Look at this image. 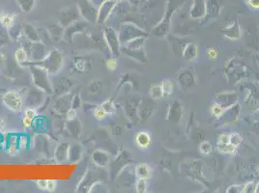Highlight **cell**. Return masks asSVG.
I'll list each match as a JSON object with an SVG mask.
<instances>
[{"label":"cell","instance_id":"cell-1","mask_svg":"<svg viewBox=\"0 0 259 193\" xmlns=\"http://www.w3.org/2000/svg\"><path fill=\"white\" fill-rule=\"evenodd\" d=\"M186 0H168L166 12L163 19L158 23V25L153 28L152 35L157 38H166L172 28V19L173 15L180 10L184 5Z\"/></svg>","mask_w":259,"mask_h":193},{"label":"cell","instance_id":"cell-2","mask_svg":"<svg viewBox=\"0 0 259 193\" xmlns=\"http://www.w3.org/2000/svg\"><path fill=\"white\" fill-rule=\"evenodd\" d=\"M180 168H184L185 175L191 180L201 183L202 186L209 189V183L204 177L203 173V163L201 160L195 159L189 162H182L180 164Z\"/></svg>","mask_w":259,"mask_h":193},{"label":"cell","instance_id":"cell-3","mask_svg":"<svg viewBox=\"0 0 259 193\" xmlns=\"http://www.w3.org/2000/svg\"><path fill=\"white\" fill-rule=\"evenodd\" d=\"M145 42H146V37L136 38L126 43L124 47L121 48V51H123L127 55L131 56L132 58L144 64L147 62V57L144 51Z\"/></svg>","mask_w":259,"mask_h":193},{"label":"cell","instance_id":"cell-4","mask_svg":"<svg viewBox=\"0 0 259 193\" xmlns=\"http://www.w3.org/2000/svg\"><path fill=\"white\" fill-rule=\"evenodd\" d=\"M176 81L180 89L184 92H188L195 89L198 84L196 73L191 67L179 71L176 75Z\"/></svg>","mask_w":259,"mask_h":193},{"label":"cell","instance_id":"cell-5","mask_svg":"<svg viewBox=\"0 0 259 193\" xmlns=\"http://www.w3.org/2000/svg\"><path fill=\"white\" fill-rule=\"evenodd\" d=\"M149 33L146 32L144 29H142L133 24H124L119 33V41L120 44L125 45L126 43L139 38V37H148Z\"/></svg>","mask_w":259,"mask_h":193},{"label":"cell","instance_id":"cell-6","mask_svg":"<svg viewBox=\"0 0 259 193\" xmlns=\"http://www.w3.org/2000/svg\"><path fill=\"white\" fill-rule=\"evenodd\" d=\"M247 71L248 68L239 60L233 58L230 60L229 64L226 67V75L230 81H233L234 83H239L243 79L247 78Z\"/></svg>","mask_w":259,"mask_h":193},{"label":"cell","instance_id":"cell-7","mask_svg":"<svg viewBox=\"0 0 259 193\" xmlns=\"http://www.w3.org/2000/svg\"><path fill=\"white\" fill-rule=\"evenodd\" d=\"M178 158H179V153L165 150L161 160V166L163 167L164 170L168 171L171 175H174L176 165L179 166L180 169V164L182 163V162H178Z\"/></svg>","mask_w":259,"mask_h":193},{"label":"cell","instance_id":"cell-8","mask_svg":"<svg viewBox=\"0 0 259 193\" xmlns=\"http://www.w3.org/2000/svg\"><path fill=\"white\" fill-rule=\"evenodd\" d=\"M215 103L221 106L226 110L239 103V98L236 92L218 93L215 97Z\"/></svg>","mask_w":259,"mask_h":193},{"label":"cell","instance_id":"cell-9","mask_svg":"<svg viewBox=\"0 0 259 193\" xmlns=\"http://www.w3.org/2000/svg\"><path fill=\"white\" fill-rule=\"evenodd\" d=\"M183 115H184V107L182 103L178 100H174L168 108L167 119L174 124H180Z\"/></svg>","mask_w":259,"mask_h":193},{"label":"cell","instance_id":"cell-10","mask_svg":"<svg viewBox=\"0 0 259 193\" xmlns=\"http://www.w3.org/2000/svg\"><path fill=\"white\" fill-rule=\"evenodd\" d=\"M195 113L192 112L190 115V119L187 126V135L191 138L192 140L196 141L197 143H201L204 140L206 133L202 130L201 127H198L195 123Z\"/></svg>","mask_w":259,"mask_h":193},{"label":"cell","instance_id":"cell-11","mask_svg":"<svg viewBox=\"0 0 259 193\" xmlns=\"http://www.w3.org/2000/svg\"><path fill=\"white\" fill-rule=\"evenodd\" d=\"M3 103L9 110L15 112L21 110L23 108L22 97L17 92H7L3 96Z\"/></svg>","mask_w":259,"mask_h":193},{"label":"cell","instance_id":"cell-12","mask_svg":"<svg viewBox=\"0 0 259 193\" xmlns=\"http://www.w3.org/2000/svg\"><path fill=\"white\" fill-rule=\"evenodd\" d=\"M223 7L219 0H209L207 1V12L205 17L202 19V25H206L209 22L216 20L221 14Z\"/></svg>","mask_w":259,"mask_h":193},{"label":"cell","instance_id":"cell-13","mask_svg":"<svg viewBox=\"0 0 259 193\" xmlns=\"http://www.w3.org/2000/svg\"><path fill=\"white\" fill-rule=\"evenodd\" d=\"M207 12V0H193L190 8V18L192 20H202Z\"/></svg>","mask_w":259,"mask_h":193},{"label":"cell","instance_id":"cell-14","mask_svg":"<svg viewBox=\"0 0 259 193\" xmlns=\"http://www.w3.org/2000/svg\"><path fill=\"white\" fill-rule=\"evenodd\" d=\"M156 110V103L153 99H146L143 100L138 108V112L141 120L146 121Z\"/></svg>","mask_w":259,"mask_h":193},{"label":"cell","instance_id":"cell-15","mask_svg":"<svg viewBox=\"0 0 259 193\" xmlns=\"http://www.w3.org/2000/svg\"><path fill=\"white\" fill-rule=\"evenodd\" d=\"M221 32L224 34V36L226 38H228L229 40H231V41H237L242 36L240 25H239L238 21H236V20H234L231 24L227 26L226 28L221 29Z\"/></svg>","mask_w":259,"mask_h":193},{"label":"cell","instance_id":"cell-16","mask_svg":"<svg viewBox=\"0 0 259 193\" xmlns=\"http://www.w3.org/2000/svg\"><path fill=\"white\" fill-rule=\"evenodd\" d=\"M240 110H241V107H240L239 103L232 106L230 109L226 110L224 114L219 119L221 121V124L226 125V124H231V123L235 122L239 117Z\"/></svg>","mask_w":259,"mask_h":193},{"label":"cell","instance_id":"cell-17","mask_svg":"<svg viewBox=\"0 0 259 193\" xmlns=\"http://www.w3.org/2000/svg\"><path fill=\"white\" fill-rule=\"evenodd\" d=\"M167 37H168V40L170 41V44H171V47L173 49V53L177 55L182 56L183 51L189 42L186 39L180 38L176 35H171V36L168 35Z\"/></svg>","mask_w":259,"mask_h":193},{"label":"cell","instance_id":"cell-18","mask_svg":"<svg viewBox=\"0 0 259 193\" xmlns=\"http://www.w3.org/2000/svg\"><path fill=\"white\" fill-rule=\"evenodd\" d=\"M106 37L109 42V46L113 52L114 55H120V41H119V36L116 34L115 31L112 28H109L106 30Z\"/></svg>","mask_w":259,"mask_h":193},{"label":"cell","instance_id":"cell-19","mask_svg":"<svg viewBox=\"0 0 259 193\" xmlns=\"http://www.w3.org/2000/svg\"><path fill=\"white\" fill-rule=\"evenodd\" d=\"M198 56H199L198 46L193 42H189L183 51L182 57L188 62H194L197 60Z\"/></svg>","mask_w":259,"mask_h":193},{"label":"cell","instance_id":"cell-20","mask_svg":"<svg viewBox=\"0 0 259 193\" xmlns=\"http://www.w3.org/2000/svg\"><path fill=\"white\" fill-rule=\"evenodd\" d=\"M136 143L141 149H147L151 144V137L147 132H139L136 136Z\"/></svg>","mask_w":259,"mask_h":193},{"label":"cell","instance_id":"cell-21","mask_svg":"<svg viewBox=\"0 0 259 193\" xmlns=\"http://www.w3.org/2000/svg\"><path fill=\"white\" fill-rule=\"evenodd\" d=\"M136 174L139 179L149 180L152 176V168L147 164H140L136 168Z\"/></svg>","mask_w":259,"mask_h":193},{"label":"cell","instance_id":"cell-22","mask_svg":"<svg viewBox=\"0 0 259 193\" xmlns=\"http://www.w3.org/2000/svg\"><path fill=\"white\" fill-rule=\"evenodd\" d=\"M199 151L202 156L208 157L211 156L214 153V146L211 142L209 141H201L199 145Z\"/></svg>","mask_w":259,"mask_h":193},{"label":"cell","instance_id":"cell-23","mask_svg":"<svg viewBox=\"0 0 259 193\" xmlns=\"http://www.w3.org/2000/svg\"><path fill=\"white\" fill-rule=\"evenodd\" d=\"M164 97H171L174 92L175 84L172 80H164L161 83Z\"/></svg>","mask_w":259,"mask_h":193},{"label":"cell","instance_id":"cell-24","mask_svg":"<svg viewBox=\"0 0 259 193\" xmlns=\"http://www.w3.org/2000/svg\"><path fill=\"white\" fill-rule=\"evenodd\" d=\"M149 96L153 100H158V99L163 98L164 94H163V89H162L161 84L152 85L149 90Z\"/></svg>","mask_w":259,"mask_h":193},{"label":"cell","instance_id":"cell-25","mask_svg":"<svg viewBox=\"0 0 259 193\" xmlns=\"http://www.w3.org/2000/svg\"><path fill=\"white\" fill-rule=\"evenodd\" d=\"M224 112H225V110L216 103L210 108V113H211L212 117L215 118L216 120H219L221 118V116L224 114Z\"/></svg>","mask_w":259,"mask_h":193},{"label":"cell","instance_id":"cell-26","mask_svg":"<svg viewBox=\"0 0 259 193\" xmlns=\"http://www.w3.org/2000/svg\"><path fill=\"white\" fill-rule=\"evenodd\" d=\"M259 182L258 181H251L248 182L246 185H244L243 193H255L259 190Z\"/></svg>","mask_w":259,"mask_h":193},{"label":"cell","instance_id":"cell-27","mask_svg":"<svg viewBox=\"0 0 259 193\" xmlns=\"http://www.w3.org/2000/svg\"><path fill=\"white\" fill-rule=\"evenodd\" d=\"M230 142L231 144H233L234 146H236L238 148V146L242 143L243 141V138L242 137L238 134V133H231L230 134Z\"/></svg>","mask_w":259,"mask_h":193},{"label":"cell","instance_id":"cell-28","mask_svg":"<svg viewBox=\"0 0 259 193\" xmlns=\"http://www.w3.org/2000/svg\"><path fill=\"white\" fill-rule=\"evenodd\" d=\"M147 191V180L139 179L137 182V192L139 193H146Z\"/></svg>","mask_w":259,"mask_h":193},{"label":"cell","instance_id":"cell-29","mask_svg":"<svg viewBox=\"0 0 259 193\" xmlns=\"http://www.w3.org/2000/svg\"><path fill=\"white\" fill-rule=\"evenodd\" d=\"M27 59H28V55H27L25 50L20 49V50L17 51V53H16V60L19 63H24L25 61H27Z\"/></svg>","mask_w":259,"mask_h":193},{"label":"cell","instance_id":"cell-30","mask_svg":"<svg viewBox=\"0 0 259 193\" xmlns=\"http://www.w3.org/2000/svg\"><path fill=\"white\" fill-rule=\"evenodd\" d=\"M0 23L4 28H12L13 26V19L7 15H4L0 18Z\"/></svg>","mask_w":259,"mask_h":193},{"label":"cell","instance_id":"cell-31","mask_svg":"<svg viewBox=\"0 0 259 193\" xmlns=\"http://www.w3.org/2000/svg\"><path fill=\"white\" fill-rule=\"evenodd\" d=\"M243 190H244V185H238V184H235V185H232L230 187H229L226 191V193H243Z\"/></svg>","mask_w":259,"mask_h":193},{"label":"cell","instance_id":"cell-32","mask_svg":"<svg viewBox=\"0 0 259 193\" xmlns=\"http://www.w3.org/2000/svg\"><path fill=\"white\" fill-rule=\"evenodd\" d=\"M102 107L106 110L107 114H112V113H114L115 111V107L114 103L111 102V101L104 103V105Z\"/></svg>","mask_w":259,"mask_h":193},{"label":"cell","instance_id":"cell-33","mask_svg":"<svg viewBox=\"0 0 259 193\" xmlns=\"http://www.w3.org/2000/svg\"><path fill=\"white\" fill-rule=\"evenodd\" d=\"M94 115L95 117L98 119V120H102V119H105L106 116H107V112L103 109V107L101 108H98L95 112H94Z\"/></svg>","mask_w":259,"mask_h":193},{"label":"cell","instance_id":"cell-34","mask_svg":"<svg viewBox=\"0 0 259 193\" xmlns=\"http://www.w3.org/2000/svg\"><path fill=\"white\" fill-rule=\"evenodd\" d=\"M245 2L252 10H259V0H245Z\"/></svg>","mask_w":259,"mask_h":193},{"label":"cell","instance_id":"cell-35","mask_svg":"<svg viewBox=\"0 0 259 193\" xmlns=\"http://www.w3.org/2000/svg\"><path fill=\"white\" fill-rule=\"evenodd\" d=\"M107 67H108V69L111 70V71H115L116 68H117V62H116V59H115V58L109 59L108 62H107Z\"/></svg>","mask_w":259,"mask_h":193},{"label":"cell","instance_id":"cell-36","mask_svg":"<svg viewBox=\"0 0 259 193\" xmlns=\"http://www.w3.org/2000/svg\"><path fill=\"white\" fill-rule=\"evenodd\" d=\"M206 55L208 56V58L211 59V60H214V59H216L218 57V53L214 49H208Z\"/></svg>","mask_w":259,"mask_h":193},{"label":"cell","instance_id":"cell-37","mask_svg":"<svg viewBox=\"0 0 259 193\" xmlns=\"http://www.w3.org/2000/svg\"><path fill=\"white\" fill-rule=\"evenodd\" d=\"M38 187L41 189V190H47L48 188V181H44V180H40L38 181Z\"/></svg>","mask_w":259,"mask_h":193},{"label":"cell","instance_id":"cell-38","mask_svg":"<svg viewBox=\"0 0 259 193\" xmlns=\"http://www.w3.org/2000/svg\"><path fill=\"white\" fill-rule=\"evenodd\" d=\"M25 116L29 117V118L33 120L36 117V111L34 110H28L26 111V115Z\"/></svg>","mask_w":259,"mask_h":193},{"label":"cell","instance_id":"cell-39","mask_svg":"<svg viewBox=\"0 0 259 193\" xmlns=\"http://www.w3.org/2000/svg\"><path fill=\"white\" fill-rule=\"evenodd\" d=\"M49 192H55L56 190V182L55 181H48V188Z\"/></svg>","mask_w":259,"mask_h":193},{"label":"cell","instance_id":"cell-40","mask_svg":"<svg viewBox=\"0 0 259 193\" xmlns=\"http://www.w3.org/2000/svg\"><path fill=\"white\" fill-rule=\"evenodd\" d=\"M32 122H33L32 119H30L29 117H26V116H25L23 123H24V126H25L26 128H29V127L32 125Z\"/></svg>","mask_w":259,"mask_h":193},{"label":"cell","instance_id":"cell-41","mask_svg":"<svg viewBox=\"0 0 259 193\" xmlns=\"http://www.w3.org/2000/svg\"><path fill=\"white\" fill-rule=\"evenodd\" d=\"M253 131L259 137V121L254 123V125H253Z\"/></svg>","mask_w":259,"mask_h":193},{"label":"cell","instance_id":"cell-42","mask_svg":"<svg viewBox=\"0 0 259 193\" xmlns=\"http://www.w3.org/2000/svg\"><path fill=\"white\" fill-rule=\"evenodd\" d=\"M4 127H5V123H4V121L0 118V132L4 129Z\"/></svg>","mask_w":259,"mask_h":193},{"label":"cell","instance_id":"cell-43","mask_svg":"<svg viewBox=\"0 0 259 193\" xmlns=\"http://www.w3.org/2000/svg\"><path fill=\"white\" fill-rule=\"evenodd\" d=\"M257 61H258V63H259V55H258V57H257Z\"/></svg>","mask_w":259,"mask_h":193},{"label":"cell","instance_id":"cell-44","mask_svg":"<svg viewBox=\"0 0 259 193\" xmlns=\"http://www.w3.org/2000/svg\"><path fill=\"white\" fill-rule=\"evenodd\" d=\"M143 1H145V0H143Z\"/></svg>","mask_w":259,"mask_h":193}]
</instances>
